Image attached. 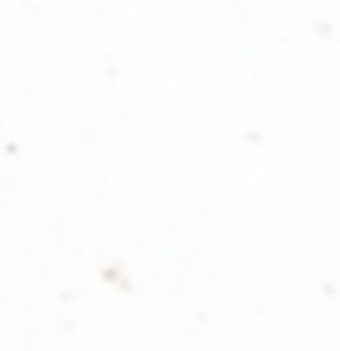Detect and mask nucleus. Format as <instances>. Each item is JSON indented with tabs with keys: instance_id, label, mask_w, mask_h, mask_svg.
Returning a JSON list of instances; mask_svg holds the SVG:
<instances>
[]
</instances>
